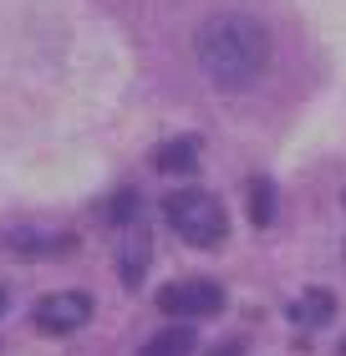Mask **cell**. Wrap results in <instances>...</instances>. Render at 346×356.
<instances>
[{"instance_id": "6da1fadb", "label": "cell", "mask_w": 346, "mask_h": 356, "mask_svg": "<svg viewBox=\"0 0 346 356\" xmlns=\"http://www.w3.org/2000/svg\"><path fill=\"white\" fill-rule=\"evenodd\" d=\"M194 51H199V67H204V76L214 87L239 92L270 67V31L260 26L255 15L229 10V15H214V21L199 26Z\"/></svg>"}, {"instance_id": "7a4b0ae2", "label": "cell", "mask_w": 346, "mask_h": 356, "mask_svg": "<svg viewBox=\"0 0 346 356\" xmlns=\"http://www.w3.org/2000/svg\"><path fill=\"white\" fill-rule=\"evenodd\" d=\"M163 214H168V224H173V229L189 239L194 250H209V245H219V239L229 234L224 204L214 199V193H204V188H184V193H168Z\"/></svg>"}, {"instance_id": "3957f363", "label": "cell", "mask_w": 346, "mask_h": 356, "mask_svg": "<svg viewBox=\"0 0 346 356\" xmlns=\"http://www.w3.org/2000/svg\"><path fill=\"white\" fill-rule=\"evenodd\" d=\"M158 311H163V316H189V321H199V316H219V311H224V290L214 285V280L163 285V290H158Z\"/></svg>"}, {"instance_id": "277c9868", "label": "cell", "mask_w": 346, "mask_h": 356, "mask_svg": "<svg viewBox=\"0 0 346 356\" xmlns=\"http://www.w3.org/2000/svg\"><path fill=\"white\" fill-rule=\"evenodd\" d=\"M92 321V296H81V290H56V296L36 300V331L46 336H72Z\"/></svg>"}, {"instance_id": "5b68a950", "label": "cell", "mask_w": 346, "mask_h": 356, "mask_svg": "<svg viewBox=\"0 0 346 356\" xmlns=\"http://www.w3.org/2000/svg\"><path fill=\"white\" fill-rule=\"evenodd\" d=\"M6 245L15 254H26V260H41V254H67L72 239L67 234H46V229H15V234H6Z\"/></svg>"}, {"instance_id": "8992f818", "label": "cell", "mask_w": 346, "mask_h": 356, "mask_svg": "<svg viewBox=\"0 0 346 356\" xmlns=\"http://www.w3.org/2000/svg\"><path fill=\"white\" fill-rule=\"evenodd\" d=\"M331 316H336L331 290H306V296L290 300V321H295V326H326Z\"/></svg>"}, {"instance_id": "52a82bcc", "label": "cell", "mask_w": 346, "mask_h": 356, "mask_svg": "<svg viewBox=\"0 0 346 356\" xmlns=\"http://www.w3.org/2000/svg\"><path fill=\"white\" fill-rule=\"evenodd\" d=\"M199 148H204L199 138H173V143L158 148L153 163H158V173H194L199 168Z\"/></svg>"}, {"instance_id": "ba28073f", "label": "cell", "mask_w": 346, "mask_h": 356, "mask_svg": "<svg viewBox=\"0 0 346 356\" xmlns=\"http://www.w3.org/2000/svg\"><path fill=\"white\" fill-rule=\"evenodd\" d=\"M143 265H148V234L127 224V234H123V254H118L123 285H138V280H143Z\"/></svg>"}, {"instance_id": "9c48e42d", "label": "cell", "mask_w": 346, "mask_h": 356, "mask_svg": "<svg viewBox=\"0 0 346 356\" xmlns=\"http://www.w3.org/2000/svg\"><path fill=\"white\" fill-rule=\"evenodd\" d=\"M189 351H194V331H189V326H173V331L153 336L138 356H189Z\"/></svg>"}, {"instance_id": "30bf717a", "label": "cell", "mask_w": 346, "mask_h": 356, "mask_svg": "<svg viewBox=\"0 0 346 356\" xmlns=\"http://www.w3.org/2000/svg\"><path fill=\"white\" fill-rule=\"evenodd\" d=\"M250 219L265 229V224H275V188H270V178H255L250 184Z\"/></svg>"}, {"instance_id": "8fae6325", "label": "cell", "mask_w": 346, "mask_h": 356, "mask_svg": "<svg viewBox=\"0 0 346 356\" xmlns=\"http://www.w3.org/2000/svg\"><path fill=\"white\" fill-rule=\"evenodd\" d=\"M107 214H112V224H123V229H127V224L138 219V193L133 188H118V199H112Z\"/></svg>"}, {"instance_id": "7c38bea8", "label": "cell", "mask_w": 346, "mask_h": 356, "mask_svg": "<svg viewBox=\"0 0 346 356\" xmlns=\"http://www.w3.org/2000/svg\"><path fill=\"white\" fill-rule=\"evenodd\" d=\"M214 356H239V341H229V346H214Z\"/></svg>"}, {"instance_id": "4fadbf2b", "label": "cell", "mask_w": 346, "mask_h": 356, "mask_svg": "<svg viewBox=\"0 0 346 356\" xmlns=\"http://www.w3.org/2000/svg\"><path fill=\"white\" fill-rule=\"evenodd\" d=\"M0 316H6V290H0Z\"/></svg>"}, {"instance_id": "5bb4252c", "label": "cell", "mask_w": 346, "mask_h": 356, "mask_svg": "<svg viewBox=\"0 0 346 356\" xmlns=\"http://www.w3.org/2000/svg\"><path fill=\"white\" fill-rule=\"evenodd\" d=\"M341 351H346V341H341Z\"/></svg>"}]
</instances>
